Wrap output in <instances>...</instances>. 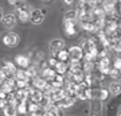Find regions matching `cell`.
<instances>
[{"instance_id": "1", "label": "cell", "mask_w": 121, "mask_h": 116, "mask_svg": "<svg viewBox=\"0 0 121 116\" xmlns=\"http://www.w3.org/2000/svg\"><path fill=\"white\" fill-rule=\"evenodd\" d=\"M65 47V41L60 38H55V39H51V42L48 45V49H50V51H51L52 57L56 56L60 50H63Z\"/></svg>"}, {"instance_id": "2", "label": "cell", "mask_w": 121, "mask_h": 116, "mask_svg": "<svg viewBox=\"0 0 121 116\" xmlns=\"http://www.w3.org/2000/svg\"><path fill=\"white\" fill-rule=\"evenodd\" d=\"M3 43L5 46H9V47H15L17 43H19V35L15 34V32H8L3 37Z\"/></svg>"}, {"instance_id": "3", "label": "cell", "mask_w": 121, "mask_h": 116, "mask_svg": "<svg viewBox=\"0 0 121 116\" xmlns=\"http://www.w3.org/2000/svg\"><path fill=\"white\" fill-rule=\"evenodd\" d=\"M69 54H70V60L71 61H81L85 56L83 50L81 49V46H71L69 49Z\"/></svg>"}, {"instance_id": "4", "label": "cell", "mask_w": 121, "mask_h": 116, "mask_svg": "<svg viewBox=\"0 0 121 116\" xmlns=\"http://www.w3.org/2000/svg\"><path fill=\"white\" fill-rule=\"evenodd\" d=\"M30 57L27 56H22V54H17L16 57H15V64L19 66V69H27L30 68Z\"/></svg>"}, {"instance_id": "5", "label": "cell", "mask_w": 121, "mask_h": 116, "mask_svg": "<svg viewBox=\"0 0 121 116\" xmlns=\"http://www.w3.org/2000/svg\"><path fill=\"white\" fill-rule=\"evenodd\" d=\"M44 19V14L40 11V9H32L30 12V20L34 23V24H40Z\"/></svg>"}, {"instance_id": "6", "label": "cell", "mask_w": 121, "mask_h": 116, "mask_svg": "<svg viewBox=\"0 0 121 116\" xmlns=\"http://www.w3.org/2000/svg\"><path fill=\"white\" fill-rule=\"evenodd\" d=\"M42 77L46 80L47 82H50L51 84L54 80H55L56 77V72H55V69H52V68H44L43 70H42Z\"/></svg>"}, {"instance_id": "7", "label": "cell", "mask_w": 121, "mask_h": 116, "mask_svg": "<svg viewBox=\"0 0 121 116\" xmlns=\"http://www.w3.org/2000/svg\"><path fill=\"white\" fill-rule=\"evenodd\" d=\"M75 101H77V96H67V97H65L63 100H60L56 105L59 108H62V109H65V108L73 107L74 104H75Z\"/></svg>"}, {"instance_id": "8", "label": "cell", "mask_w": 121, "mask_h": 116, "mask_svg": "<svg viewBox=\"0 0 121 116\" xmlns=\"http://www.w3.org/2000/svg\"><path fill=\"white\" fill-rule=\"evenodd\" d=\"M47 84H48V82L46 81L42 76H38V77H35L34 80H32V86H34L35 89L40 90V92H43L44 88L47 86Z\"/></svg>"}, {"instance_id": "9", "label": "cell", "mask_w": 121, "mask_h": 116, "mask_svg": "<svg viewBox=\"0 0 121 116\" xmlns=\"http://www.w3.org/2000/svg\"><path fill=\"white\" fill-rule=\"evenodd\" d=\"M1 20H3V24H4L7 28H12V27L16 24V16H15L13 14H5Z\"/></svg>"}, {"instance_id": "10", "label": "cell", "mask_w": 121, "mask_h": 116, "mask_svg": "<svg viewBox=\"0 0 121 116\" xmlns=\"http://www.w3.org/2000/svg\"><path fill=\"white\" fill-rule=\"evenodd\" d=\"M55 72H56V74L66 76L69 73V64L67 62H58L55 66Z\"/></svg>"}, {"instance_id": "11", "label": "cell", "mask_w": 121, "mask_h": 116, "mask_svg": "<svg viewBox=\"0 0 121 116\" xmlns=\"http://www.w3.org/2000/svg\"><path fill=\"white\" fill-rule=\"evenodd\" d=\"M109 93L112 96H118L121 95V84L118 81H113L110 82V85H109Z\"/></svg>"}, {"instance_id": "12", "label": "cell", "mask_w": 121, "mask_h": 116, "mask_svg": "<svg viewBox=\"0 0 121 116\" xmlns=\"http://www.w3.org/2000/svg\"><path fill=\"white\" fill-rule=\"evenodd\" d=\"M87 89H89V88H86L83 84H79V85H78V89H77V93H75L77 99L87 100Z\"/></svg>"}, {"instance_id": "13", "label": "cell", "mask_w": 121, "mask_h": 116, "mask_svg": "<svg viewBox=\"0 0 121 116\" xmlns=\"http://www.w3.org/2000/svg\"><path fill=\"white\" fill-rule=\"evenodd\" d=\"M15 80H17V81H28L30 82L31 78L28 77L26 69H17L16 73H15Z\"/></svg>"}, {"instance_id": "14", "label": "cell", "mask_w": 121, "mask_h": 116, "mask_svg": "<svg viewBox=\"0 0 121 116\" xmlns=\"http://www.w3.org/2000/svg\"><path fill=\"white\" fill-rule=\"evenodd\" d=\"M43 92H40V90L35 89L34 92H32V95L30 96V100H28V103H36V104H40V101H42V99H43Z\"/></svg>"}, {"instance_id": "15", "label": "cell", "mask_w": 121, "mask_h": 116, "mask_svg": "<svg viewBox=\"0 0 121 116\" xmlns=\"http://www.w3.org/2000/svg\"><path fill=\"white\" fill-rule=\"evenodd\" d=\"M95 65L94 62H89V61H83L82 64V70L85 74H93V70H94Z\"/></svg>"}, {"instance_id": "16", "label": "cell", "mask_w": 121, "mask_h": 116, "mask_svg": "<svg viewBox=\"0 0 121 116\" xmlns=\"http://www.w3.org/2000/svg\"><path fill=\"white\" fill-rule=\"evenodd\" d=\"M56 60L59 62H67L70 60V54H69V50H60L58 54H56Z\"/></svg>"}, {"instance_id": "17", "label": "cell", "mask_w": 121, "mask_h": 116, "mask_svg": "<svg viewBox=\"0 0 121 116\" xmlns=\"http://www.w3.org/2000/svg\"><path fill=\"white\" fill-rule=\"evenodd\" d=\"M3 68L5 69V70H7V72H8L9 74H11V76H13V77H15V73H16V66H15V64H13V62H9V61H5L4 62V65H3Z\"/></svg>"}, {"instance_id": "18", "label": "cell", "mask_w": 121, "mask_h": 116, "mask_svg": "<svg viewBox=\"0 0 121 116\" xmlns=\"http://www.w3.org/2000/svg\"><path fill=\"white\" fill-rule=\"evenodd\" d=\"M81 23V27H82L85 31H89V32H97L95 30V26L93 22H79Z\"/></svg>"}, {"instance_id": "19", "label": "cell", "mask_w": 121, "mask_h": 116, "mask_svg": "<svg viewBox=\"0 0 121 116\" xmlns=\"http://www.w3.org/2000/svg\"><path fill=\"white\" fill-rule=\"evenodd\" d=\"M3 113H4V116H16L17 115V109H16V107L8 104V105L3 109Z\"/></svg>"}, {"instance_id": "20", "label": "cell", "mask_w": 121, "mask_h": 116, "mask_svg": "<svg viewBox=\"0 0 121 116\" xmlns=\"http://www.w3.org/2000/svg\"><path fill=\"white\" fill-rule=\"evenodd\" d=\"M17 18L20 19V22L26 23L27 20H30V11H27V9H20V11H17Z\"/></svg>"}, {"instance_id": "21", "label": "cell", "mask_w": 121, "mask_h": 116, "mask_svg": "<svg viewBox=\"0 0 121 116\" xmlns=\"http://www.w3.org/2000/svg\"><path fill=\"white\" fill-rule=\"evenodd\" d=\"M28 112L30 113H35V112H42V107L40 104H36V103H28Z\"/></svg>"}, {"instance_id": "22", "label": "cell", "mask_w": 121, "mask_h": 116, "mask_svg": "<svg viewBox=\"0 0 121 116\" xmlns=\"http://www.w3.org/2000/svg\"><path fill=\"white\" fill-rule=\"evenodd\" d=\"M17 113L19 115H26L27 112H28V103H20L17 105Z\"/></svg>"}, {"instance_id": "23", "label": "cell", "mask_w": 121, "mask_h": 116, "mask_svg": "<svg viewBox=\"0 0 121 116\" xmlns=\"http://www.w3.org/2000/svg\"><path fill=\"white\" fill-rule=\"evenodd\" d=\"M26 72H27V74H28V77H30V78H32V80H34L35 77H38L36 66H32V65H31L30 68H27V69H26Z\"/></svg>"}, {"instance_id": "24", "label": "cell", "mask_w": 121, "mask_h": 116, "mask_svg": "<svg viewBox=\"0 0 121 116\" xmlns=\"http://www.w3.org/2000/svg\"><path fill=\"white\" fill-rule=\"evenodd\" d=\"M109 76H110L114 81H117V80H120V78H121V72H120V70H117V69H114V68H112Z\"/></svg>"}, {"instance_id": "25", "label": "cell", "mask_w": 121, "mask_h": 116, "mask_svg": "<svg viewBox=\"0 0 121 116\" xmlns=\"http://www.w3.org/2000/svg\"><path fill=\"white\" fill-rule=\"evenodd\" d=\"M109 95H110V93H109L108 89H99L98 90V99L99 100H106Z\"/></svg>"}, {"instance_id": "26", "label": "cell", "mask_w": 121, "mask_h": 116, "mask_svg": "<svg viewBox=\"0 0 121 116\" xmlns=\"http://www.w3.org/2000/svg\"><path fill=\"white\" fill-rule=\"evenodd\" d=\"M65 32L69 35V37L74 35L75 32H77V30H75V24H71V26H66V27H65Z\"/></svg>"}, {"instance_id": "27", "label": "cell", "mask_w": 121, "mask_h": 116, "mask_svg": "<svg viewBox=\"0 0 121 116\" xmlns=\"http://www.w3.org/2000/svg\"><path fill=\"white\" fill-rule=\"evenodd\" d=\"M59 61L56 60L55 57H51L50 60H48V68H52V69H55V66H56V64H58Z\"/></svg>"}, {"instance_id": "28", "label": "cell", "mask_w": 121, "mask_h": 116, "mask_svg": "<svg viewBox=\"0 0 121 116\" xmlns=\"http://www.w3.org/2000/svg\"><path fill=\"white\" fill-rule=\"evenodd\" d=\"M113 68L117 70H121V58H116L113 61Z\"/></svg>"}, {"instance_id": "29", "label": "cell", "mask_w": 121, "mask_h": 116, "mask_svg": "<svg viewBox=\"0 0 121 116\" xmlns=\"http://www.w3.org/2000/svg\"><path fill=\"white\" fill-rule=\"evenodd\" d=\"M8 3L11 5H15V7H16V5L19 4V0H8Z\"/></svg>"}, {"instance_id": "30", "label": "cell", "mask_w": 121, "mask_h": 116, "mask_svg": "<svg viewBox=\"0 0 121 116\" xmlns=\"http://www.w3.org/2000/svg\"><path fill=\"white\" fill-rule=\"evenodd\" d=\"M31 116H43L42 112H35V113H31Z\"/></svg>"}, {"instance_id": "31", "label": "cell", "mask_w": 121, "mask_h": 116, "mask_svg": "<svg viewBox=\"0 0 121 116\" xmlns=\"http://www.w3.org/2000/svg\"><path fill=\"white\" fill-rule=\"evenodd\" d=\"M63 1H65V3H66V4H73V3H74V1H75V0H63Z\"/></svg>"}, {"instance_id": "32", "label": "cell", "mask_w": 121, "mask_h": 116, "mask_svg": "<svg viewBox=\"0 0 121 116\" xmlns=\"http://www.w3.org/2000/svg\"><path fill=\"white\" fill-rule=\"evenodd\" d=\"M43 116H54L51 112H43Z\"/></svg>"}, {"instance_id": "33", "label": "cell", "mask_w": 121, "mask_h": 116, "mask_svg": "<svg viewBox=\"0 0 121 116\" xmlns=\"http://www.w3.org/2000/svg\"><path fill=\"white\" fill-rule=\"evenodd\" d=\"M3 16H4V15H3V11H1V8H0V19H3Z\"/></svg>"}, {"instance_id": "34", "label": "cell", "mask_w": 121, "mask_h": 116, "mask_svg": "<svg viewBox=\"0 0 121 116\" xmlns=\"http://www.w3.org/2000/svg\"><path fill=\"white\" fill-rule=\"evenodd\" d=\"M0 85H1V84H0Z\"/></svg>"}, {"instance_id": "35", "label": "cell", "mask_w": 121, "mask_h": 116, "mask_svg": "<svg viewBox=\"0 0 121 116\" xmlns=\"http://www.w3.org/2000/svg\"><path fill=\"white\" fill-rule=\"evenodd\" d=\"M120 72H121V70H120Z\"/></svg>"}]
</instances>
